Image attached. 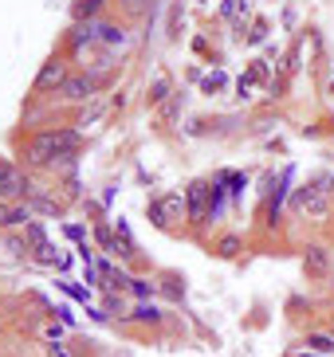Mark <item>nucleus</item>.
Masks as SVG:
<instances>
[{
  "label": "nucleus",
  "instance_id": "nucleus-3",
  "mask_svg": "<svg viewBox=\"0 0 334 357\" xmlns=\"http://www.w3.org/2000/svg\"><path fill=\"white\" fill-rule=\"evenodd\" d=\"M59 149H55V130H40V134L28 137V146H24V161L36 169H48V161L55 158Z\"/></svg>",
  "mask_w": 334,
  "mask_h": 357
},
{
  "label": "nucleus",
  "instance_id": "nucleus-16",
  "mask_svg": "<svg viewBox=\"0 0 334 357\" xmlns=\"http://www.w3.org/2000/svg\"><path fill=\"white\" fill-rule=\"evenodd\" d=\"M36 263H43V267H63V255L55 252V243H43L40 252H36Z\"/></svg>",
  "mask_w": 334,
  "mask_h": 357
},
{
  "label": "nucleus",
  "instance_id": "nucleus-27",
  "mask_svg": "<svg viewBox=\"0 0 334 357\" xmlns=\"http://www.w3.org/2000/svg\"><path fill=\"white\" fill-rule=\"evenodd\" d=\"M126 8H142V0H122Z\"/></svg>",
  "mask_w": 334,
  "mask_h": 357
},
{
  "label": "nucleus",
  "instance_id": "nucleus-25",
  "mask_svg": "<svg viewBox=\"0 0 334 357\" xmlns=\"http://www.w3.org/2000/svg\"><path fill=\"white\" fill-rule=\"evenodd\" d=\"M220 83H224V75H209V79H205V86H209V91H217Z\"/></svg>",
  "mask_w": 334,
  "mask_h": 357
},
{
  "label": "nucleus",
  "instance_id": "nucleus-8",
  "mask_svg": "<svg viewBox=\"0 0 334 357\" xmlns=\"http://www.w3.org/2000/svg\"><path fill=\"white\" fill-rule=\"evenodd\" d=\"M303 271L314 275V279L331 275V252H326V248H319V243H311V248L303 252Z\"/></svg>",
  "mask_w": 334,
  "mask_h": 357
},
{
  "label": "nucleus",
  "instance_id": "nucleus-24",
  "mask_svg": "<svg viewBox=\"0 0 334 357\" xmlns=\"http://www.w3.org/2000/svg\"><path fill=\"white\" fill-rule=\"evenodd\" d=\"M263 32H268V24H263V20H256V32H252V43H260V40H263Z\"/></svg>",
  "mask_w": 334,
  "mask_h": 357
},
{
  "label": "nucleus",
  "instance_id": "nucleus-5",
  "mask_svg": "<svg viewBox=\"0 0 334 357\" xmlns=\"http://www.w3.org/2000/svg\"><path fill=\"white\" fill-rule=\"evenodd\" d=\"M185 204H189V220L193 224H205L212 212V185L209 181H193L185 192Z\"/></svg>",
  "mask_w": 334,
  "mask_h": 357
},
{
  "label": "nucleus",
  "instance_id": "nucleus-26",
  "mask_svg": "<svg viewBox=\"0 0 334 357\" xmlns=\"http://www.w3.org/2000/svg\"><path fill=\"white\" fill-rule=\"evenodd\" d=\"M52 357H75L71 349H63V346H52Z\"/></svg>",
  "mask_w": 334,
  "mask_h": 357
},
{
  "label": "nucleus",
  "instance_id": "nucleus-1",
  "mask_svg": "<svg viewBox=\"0 0 334 357\" xmlns=\"http://www.w3.org/2000/svg\"><path fill=\"white\" fill-rule=\"evenodd\" d=\"M326 192H331V177H319L314 185H303V189L295 192V208L307 212V216H326L331 212Z\"/></svg>",
  "mask_w": 334,
  "mask_h": 357
},
{
  "label": "nucleus",
  "instance_id": "nucleus-9",
  "mask_svg": "<svg viewBox=\"0 0 334 357\" xmlns=\"http://www.w3.org/2000/svg\"><path fill=\"white\" fill-rule=\"evenodd\" d=\"M173 212H181V197H161V200H154V204H150V216H154V224H161V228L169 224V216H173Z\"/></svg>",
  "mask_w": 334,
  "mask_h": 357
},
{
  "label": "nucleus",
  "instance_id": "nucleus-15",
  "mask_svg": "<svg viewBox=\"0 0 334 357\" xmlns=\"http://www.w3.org/2000/svg\"><path fill=\"white\" fill-rule=\"evenodd\" d=\"M103 4H106V0H75V20H87V24H91V16L103 8Z\"/></svg>",
  "mask_w": 334,
  "mask_h": 357
},
{
  "label": "nucleus",
  "instance_id": "nucleus-11",
  "mask_svg": "<svg viewBox=\"0 0 334 357\" xmlns=\"http://www.w3.org/2000/svg\"><path fill=\"white\" fill-rule=\"evenodd\" d=\"M94 32H99V40L106 47H122L126 43V28H118V24H94Z\"/></svg>",
  "mask_w": 334,
  "mask_h": 357
},
{
  "label": "nucleus",
  "instance_id": "nucleus-28",
  "mask_svg": "<svg viewBox=\"0 0 334 357\" xmlns=\"http://www.w3.org/2000/svg\"><path fill=\"white\" fill-rule=\"evenodd\" d=\"M295 357H323V354H311V349H303V354H295Z\"/></svg>",
  "mask_w": 334,
  "mask_h": 357
},
{
  "label": "nucleus",
  "instance_id": "nucleus-23",
  "mask_svg": "<svg viewBox=\"0 0 334 357\" xmlns=\"http://www.w3.org/2000/svg\"><path fill=\"white\" fill-rule=\"evenodd\" d=\"M8 220H12V204L8 200H0V231L8 228Z\"/></svg>",
  "mask_w": 334,
  "mask_h": 357
},
{
  "label": "nucleus",
  "instance_id": "nucleus-12",
  "mask_svg": "<svg viewBox=\"0 0 334 357\" xmlns=\"http://www.w3.org/2000/svg\"><path fill=\"white\" fill-rule=\"evenodd\" d=\"M24 243H28V252H40L43 243H48V236H43V224L31 220L28 228H24Z\"/></svg>",
  "mask_w": 334,
  "mask_h": 357
},
{
  "label": "nucleus",
  "instance_id": "nucleus-19",
  "mask_svg": "<svg viewBox=\"0 0 334 357\" xmlns=\"http://www.w3.org/2000/svg\"><path fill=\"white\" fill-rule=\"evenodd\" d=\"M169 98V79H154V86H150V102H166Z\"/></svg>",
  "mask_w": 334,
  "mask_h": 357
},
{
  "label": "nucleus",
  "instance_id": "nucleus-18",
  "mask_svg": "<svg viewBox=\"0 0 334 357\" xmlns=\"http://www.w3.org/2000/svg\"><path fill=\"white\" fill-rule=\"evenodd\" d=\"M217 252L224 255V259H236V255H240V236H224V240L217 243Z\"/></svg>",
  "mask_w": 334,
  "mask_h": 357
},
{
  "label": "nucleus",
  "instance_id": "nucleus-6",
  "mask_svg": "<svg viewBox=\"0 0 334 357\" xmlns=\"http://www.w3.org/2000/svg\"><path fill=\"white\" fill-rule=\"evenodd\" d=\"M63 83H67V63L55 55V59H48V63L40 67V75H36L31 91H36V95H48V91H63Z\"/></svg>",
  "mask_w": 334,
  "mask_h": 357
},
{
  "label": "nucleus",
  "instance_id": "nucleus-10",
  "mask_svg": "<svg viewBox=\"0 0 334 357\" xmlns=\"http://www.w3.org/2000/svg\"><path fill=\"white\" fill-rule=\"evenodd\" d=\"M94 40H99L94 24H75V28H71V40H67V43H71V52H83L87 43H94Z\"/></svg>",
  "mask_w": 334,
  "mask_h": 357
},
{
  "label": "nucleus",
  "instance_id": "nucleus-2",
  "mask_svg": "<svg viewBox=\"0 0 334 357\" xmlns=\"http://www.w3.org/2000/svg\"><path fill=\"white\" fill-rule=\"evenodd\" d=\"M99 79L94 75H67V83H63V91H59V98L63 102H75V106H87V102H94V95H99Z\"/></svg>",
  "mask_w": 334,
  "mask_h": 357
},
{
  "label": "nucleus",
  "instance_id": "nucleus-17",
  "mask_svg": "<svg viewBox=\"0 0 334 357\" xmlns=\"http://www.w3.org/2000/svg\"><path fill=\"white\" fill-rule=\"evenodd\" d=\"M130 318H134V322L157 326V322H161V310H157V306H146V303H142V306H134V314H130Z\"/></svg>",
  "mask_w": 334,
  "mask_h": 357
},
{
  "label": "nucleus",
  "instance_id": "nucleus-4",
  "mask_svg": "<svg viewBox=\"0 0 334 357\" xmlns=\"http://www.w3.org/2000/svg\"><path fill=\"white\" fill-rule=\"evenodd\" d=\"M31 189V177L24 169H16L12 161H0V200H20L28 197Z\"/></svg>",
  "mask_w": 334,
  "mask_h": 357
},
{
  "label": "nucleus",
  "instance_id": "nucleus-29",
  "mask_svg": "<svg viewBox=\"0 0 334 357\" xmlns=\"http://www.w3.org/2000/svg\"><path fill=\"white\" fill-rule=\"evenodd\" d=\"M331 95H334V83H331Z\"/></svg>",
  "mask_w": 334,
  "mask_h": 357
},
{
  "label": "nucleus",
  "instance_id": "nucleus-21",
  "mask_svg": "<svg viewBox=\"0 0 334 357\" xmlns=\"http://www.w3.org/2000/svg\"><path fill=\"white\" fill-rule=\"evenodd\" d=\"M126 287H130V291H134L138 298H150V294H154V283H146V279H130Z\"/></svg>",
  "mask_w": 334,
  "mask_h": 357
},
{
  "label": "nucleus",
  "instance_id": "nucleus-14",
  "mask_svg": "<svg viewBox=\"0 0 334 357\" xmlns=\"http://www.w3.org/2000/svg\"><path fill=\"white\" fill-rule=\"evenodd\" d=\"M48 173H67V177H71L75 173V153H55V158L48 161Z\"/></svg>",
  "mask_w": 334,
  "mask_h": 357
},
{
  "label": "nucleus",
  "instance_id": "nucleus-20",
  "mask_svg": "<svg viewBox=\"0 0 334 357\" xmlns=\"http://www.w3.org/2000/svg\"><path fill=\"white\" fill-rule=\"evenodd\" d=\"M103 114H106V106H91V110H83V114H79V122H75V126H79V130H87L91 122H99Z\"/></svg>",
  "mask_w": 334,
  "mask_h": 357
},
{
  "label": "nucleus",
  "instance_id": "nucleus-7",
  "mask_svg": "<svg viewBox=\"0 0 334 357\" xmlns=\"http://www.w3.org/2000/svg\"><path fill=\"white\" fill-rule=\"evenodd\" d=\"M24 200H28L40 216H63V200L55 197V189H48V185H36V181H31V189Z\"/></svg>",
  "mask_w": 334,
  "mask_h": 357
},
{
  "label": "nucleus",
  "instance_id": "nucleus-22",
  "mask_svg": "<svg viewBox=\"0 0 334 357\" xmlns=\"http://www.w3.org/2000/svg\"><path fill=\"white\" fill-rule=\"evenodd\" d=\"M94 236H99V243H103L106 252H115V248H118L115 236H110V228H106V224H99V228H94Z\"/></svg>",
  "mask_w": 334,
  "mask_h": 357
},
{
  "label": "nucleus",
  "instance_id": "nucleus-13",
  "mask_svg": "<svg viewBox=\"0 0 334 357\" xmlns=\"http://www.w3.org/2000/svg\"><path fill=\"white\" fill-rule=\"evenodd\" d=\"M307 349L331 357V354H334V334H307Z\"/></svg>",
  "mask_w": 334,
  "mask_h": 357
}]
</instances>
